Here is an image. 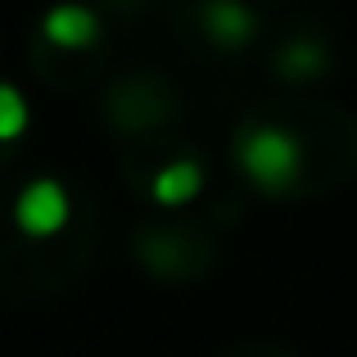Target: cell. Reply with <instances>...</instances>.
Here are the masks:
<instances>
[{
    "label": "cell",
    "instance_id": "cell-1",
    "mask_svg": "<svg viewBox=\"0 0 357 357\" xmlns=\"http://www.w3.org/2000/svg\"><path fill=\"white\" fill-rule=\"evenodd\" d=\"M231 154H236V167L262 195L294 190L298 176H303V163H307L303 140L289 127H276V122H249V127H240Z\"/></svg>",
    "mask_w": 357,
    "mask_h": 357
},
{
    "label": "cell",
    "instance_id": "cell-2",
    "mask_svg": "<svg viewBox=\"0 0 357 357\" xmlns=\"http://www.w3.org/2000/svg\"><path fill=\"white\" fill-rule=\"evenodd\" d=\"M73 218V195L59 176H32L23 190L14 195V227L27 240H54L63 236Z\"/></svg>",
    "mask_w": 357,
    "mask_h": 357
},
{
    "label": "cell",
    "instance_id": "cell-3",
    "mask_svg": "<svg viewBox=\"0 0 357 357\" xmlns=\"http://www.w3.org/2000/svg\"><path fill=\"white\" fill-rule=\"evenodd\" d=\"M199 27L218 50H244L258 36V14L244 0H199Z\"/></svg>",
    "mask_w": 357,
    "mask_h": 357
},
{
    "label": "cell",
    "instance_id": "cell-4",
    "mask_svg": "<svg viewBox=\"0 0 357 357\" xmlns=\"http://www.w3.org/2000/svg\"><path fill=\"white\" fill-rule=\"evenodd\" d=\"M41 36L54 50H86V45L100 41V14L91 5H77V0H59V5L45 9Z\"/></svg>",
    "mask_w": 357,
    "mask_h": 357
},
{
    "label": "cell",
    "instance_id": "cell-5",
    "mask_svg": "<svg viewBox=\"0 0 357 357\" xmlns=\"http://www.w3.org/2000/svg\"><path fill=\"white\" fill-rule=\"evenodd\" d=\"M204 195V163L199 158H167L154 176H149V199L158 208H185L190 199Z\"/></svg>",
    "mask_w": 357,
    "mask_h": 357
},
{
    "label": "cell",
    "instance_id": "cell-6",
    "mask_svg": "<svg viewBox=\"0 0 357 357\" xmlns=\"http://www.w3.org/2000/svg\"><path fill=\"white\" fill-rule=\"evenodd\" d=\"M331 68V50L321 41H294L289 50H280V73H289V82H317Z\"/></svg>",
    "mask_w": 357,
    "mask_h": 357
},
{
    "label": "cell",
    "instance_id": "cell-7",
    "mask_svg": "<svg viewBox=\"0 0 357 357\" xmlns=\"http://www.w3.org/2000/svg\"><path fill=\"white\" fill-rule=\"evenodd\" d=\"M32 127V109H27V96L14 86V82H0V145L18 140Z\"/></svg>",
    "mask_w": 357,
    "mask_h": 357
}]
</instances>
